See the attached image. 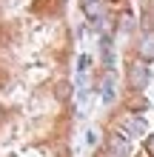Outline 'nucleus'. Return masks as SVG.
<instances>
[{
	"label": "nucleus",
	"mask_w": 154,
	"mask_h": 157,
	"mask_svg": "<svg viewBox=\"0 0 154 157\" xmlns=\"http://www.w3.org/2000/svg\"><path fill=\"white\" fill-rule=\"evenodd\" d=\"M146 83H148L146 63H131V66H129V89L140 91V89H146Z\"/></svg>",
	"instance_id": "1"
},
{
	"label": "nucleus",
	"mask_w": 154,
	"mask_h": 157,
	"mask_svg": "<svg viewBox=\"0 0 154 157\" xmlns=\"http://www.w3.org/2000/svg\"><path fill=\"white\" fill-rule=\"evenodd\" d=\"M106 149H108V154H111V157H126V154L131 151V143H129V137L120 132V134H108Z\"/></svg>",
	"instance_id": "2"
},
{
	"label": "nucleus",
	"mask_w": 154,
	"mask_h": 157,
	"mask_svg": "<svg viewBox=\"0 0 154 157\" xmlns=\"http://www.w3.org/2000/svg\"><path fill=\"white\" fill-rule=\"evenodd\" d=\"M120 126H123L126 137H129V134H146V120H143L140 114H126Z\"/></svg>",
	"instance_id": "3"
},
{
	"label": "nucleus",
	"mask_w": 154,
	"mask_h": 157,
	"mask_svg": "<svg viewBox=\"0 0 154 157\" xmlns=\"http://www.w3.org/2000/svg\"><path fill=\"white\" fill-rule=\"evenodd\" d=\"M140 57L143 60H154V34H146L140 43Z\"/></svg>",
	"instance_id": "4"
},
{
	"label": "nucleus",
	"mask_w": 154,
	"mask_h": 157,
	"mask_svg": "<svg viewBox=\"0 0 154 157\" xmlns=\"http://www.w3.org/2000/svg\"><path fill=\"white\" fill-rule=\"evenodd\" d=\"M146 151H148V157H154V134L146 140Z\"/></svg>",
	"instance_id": "5"
},
{
	"label": "nucleus",
	"mask_w": 154,
	"mask_h": 157,
	"mask_svg": "<svg viewBox=\"0 0 154 157\" xmlns=\"http://www.w3.org/2000/svg\"><path fill=\"white\" fill-rule=\"evenodd\" d=\"M94 3H100V0H80V9H88V6H94Z\"/></svg>",
	"instance_id": "6"
}]
</instances>
